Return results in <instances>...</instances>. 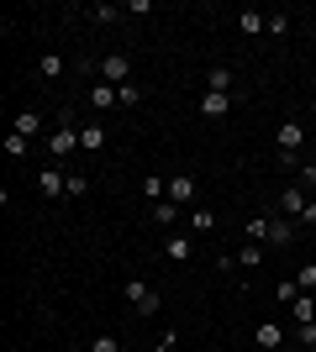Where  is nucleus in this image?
Listing matches in <instances>:
<instances>
[{
  "label": "nucleus",
  "instance_id": "obj_20",
  "mask_svg": "<svg viewBox=\"0 0 316 352\" xmlns=\"http://www.w3.org/2000/svg\"><path fill=\"white\" fill-rule=\"evenodd\" d=\"M121 16H127V6H90L95 27H111V21H121Z\"/></svg>",
  "mask_w": 316,
  "mask_h": 352
},
{
  "label": "nucleus",
  "instance_id": "obj_13",
  "mask_svg": "<svg viewBox=\"0 0 316 352\" xmlns=\"http://www.w3.org/2000/svg\"><path fill=\"white\" fill-rule=\"evenodd\" d=\"M232 85H238V74L227 69V63H211L206 69V89L211 95H232Z\"/></svg>",
  "mask_w": 316,
  "mask_h": 352
},
{
  "label": "nucleus",
  "instance_id": "obj_15",
  "mask_svg": "<svg viewBox=\"0 0 316 352\" xmlns=\"http://www.w3.org/2000/svg\"><path fill=\"white\" fill-rule=\"evenodd\" d=\"M253 342H258L264 352H269V347H285V326H280V321H264V326L253 331Z\"/></svg>",
  "mask_w": 316,
  "mask_h": 352
},
{
  "label": "nucleus",
  "instance_id": "obj_32",
  "mask_svg": "<svg viewBox=\"0 0 316 352\" xmlns=\"http://www.w3.org/2000/svg\"><path fill=\"white\" fill-rule=\"evenodd\" d=\"M306 226H316V200H311V206H306Z\"/></svg>",
  "mask_w": 316,
  "mask_h": 352
},
{
  "label": "nucleus",
  "instance_id": "obj_34",
  "mask_svg": "<svg viewBox=\"0 0 316 352\" xmlns=\"http://www.w3.org/2000/svg\"><path fill=\"white\" fill-rule=\"evenodd\" d=\"M216 352H227V347H216Z\"/></svg>",
  "mask_w": 316,
  "mask_h": 352
},
{
  "label": "nucleus",
  "instance_id": "obj_19",
  "mask_svg": "<svg viewBox=\"0 0 316 352\" xmlns=\"http://www.w3.org/2000/svg\"><path fill=\"white\" fill-rule=\"evenodd\" d=\"M143 200H148V206H158V200H169V179L148 174V179H143Z\"/></svg>",
  "mask_w": 316,
  "mask_h": 352
},
{
  "label": "nucleus",
  "instance_id": "obj_11",
  "mask_svg": "<svg viewBox=\"0 0 316 352\" xmlns=\"http://www.w3.org/2000/svg\"><path fill=\"white\" fill-rule=\"evenodd\" d=\"M105 142H111V137H105L101 116H90V121H79V147H85V153H101Z\"/></svg>",
  "mask_w": 316,
  "mask_h": 352
},
{
  "label": "nucleus",
  "instance_id": "obj_12",
  "mask_svg": "<svg viewBox=\"0 0 316 352\" xmlns=\"http://www.w3.org/2000/svg\"><path fill=\"white\" fill-rule=\"evenodd\" d=\"M306 206H311V200H306V190H301V184H290V190H280V216H285V221L306 216Z\"/></svg>",
  "mask_w": 316,
  "mask_h": 352
},
{
  "label": "nucleus",
  "instance_id": "obj_29",
  "mask_svg": "<svg viewBox=\"0 0 316 352\" xmlns=\"http://www.w3.org/2000/svg\"><path fill=\"white\" fill-rule=\"evenodd\" d=\"M269 37H290V16L285 11H269Z\"/></svg>",
  "mask_w": 316,
  "mask_h": 352
},
{
  "label": "nucleus",
  "instance_id": "obj_4",
  "mask_svg": "<svg viewBox=\"0 0 316 352\" xmlns=\"http://www.w3.org/2000/svg\"><path fill=\"white\" fill-rule=\"evenodd\" d=\"M11 132H21L27 142H48V116H43V105H21L11 116Z\"/></svg>",
  "mask_w": 316,
  "mask_h": 352
},
{
  "label": "nucleus",
  "instance_id": "obj_2",
  "mask_svg": "<svg viewBox=\"0 0 316 352\" xmlns=\"http://www.w3.org/2000/svg\"><path fill=\"white\" fill-rule=\"evenodd\" d=\"M48 163H63V158H74L79 153V116L74 111H63L59 116V126H53V132H48Z\"/></svg>",
  "mask_w": 316,
  "mask_h": 352
},
{
  "label": "nucleus",
  "instance_id": "obj_27",
  "mask_svg": "<svg viewBox=\"0 0 316 352\" xmlns=\"http://www.w3.org/2000/svg\"><path fill=\"white\" fill-rule=\"evenodd\" d=\"M295 284H301V294H316V263L295 268Z\"/></svg>",
  "mask_w": 316,
  "mask_h": 352
},
{
  "label": "nucleus",
  "instance_id": "obj_18",
  "mask_svg": "<svg viewBox=\"0 0 316 352\" xmlns=\"http://www.w3.org/2000/svg\"><path fill=\"white\" fill-rule=\"evenodd\" d=\"M238 27H242V37H258V32L269 27V16L264 11H238Z\"/></svg>",
  "mask_w": 316,
  "mask_h": 352
},
{
  "label": "nucleus",
  "instance_id": "obj_3",
  "mask_svg": "<svg viewBox=\"0 0 316 352\" xmlns=\"http://www.w3.org/2000/svg\"><path fill=\"white\" fill-rule=\"evenodd\" d=\"M274 142H280V163H285V168H295V163H301V147H306V126H301L295 116H290V121H280Z\"/></svg>",
  "mask_w": 316,
  "mask_h": 352
},
{
  "label": "nucleus",
  "instance_id": "obj_23",
  "mask_svg": "<svg viewBox=\"0 0 316 352\" xmlns=\"http://www.w3.org/2000/svg\"><path fill=\"white\" fill-rule=\"evenodd\" d=\"M116 100L127 105V111H137V105H143V85H137V79H127V85L116 89Z\"/></svg>",
  "mask_w": 316,
  "mask_h": 352
},
{
  "label": "nucleus",
  "instance_id": "obj_1",
  "mask_svg": "<svg viewBox=\"0 0 316 352\" xmlns=\"http://www.w3.org/2000/svg\"><path fill=\"white\" fill-rule=\"evenodd\" d=\"M242 236H248V242H264V248H290V242H295V221H285L280 210H264V216H253L242 226Z\"/></svg>",
  "mask_w": 316,
  "mask_h": 352
},
{
  "label": "nucleus",
  "instance_id": "obj_31",
  "mask_svg": "<svg viewBox=\"0 0 316 352\" xmlns=\"http://www.w3.org/2000/svg\"><path fill=\"white\" fill-rule=\"evenodd\" d=\"M274 294H280V305H295V294H301V284H295V279H285V284H280Z\"/></svg>",
  "mask_w": 316,
  "mask_h": 352
},
{
  "label": "nucleus",
  "instance_id": "obj_14",
  "mask_svg": "<svg viewBox=\"0 0 316 352\" xmlns=\"http://www.w3.org/2000/svg\"><path fill=\"white\" fill-rule=\"evenodd\" d=\"M211 226H216V216H211L206 206H190V216H185V232H190V236H206Z\"/></svg>",
  "mask_w": 316,
  "mask_h": 352
},
{
  "label": "nucleus",
  "instance_id": "obj_25",
  "mask_svg": "<svg viewBox=\"0 0 316 352\" xmlns=\"http://www.w3.org/2000/svg\"><path fill=\"white\" fill-rule=\"evenodd\" d=\"M0 147H6V158H27V137H21V132H6V142H0Z\"/></svg>",
  "mask_w": 316,
  "mask_h": 352
},
{
  "label": "nucleus",
  "instance_id": "obj_33",
  "mask_svg": "<svg viewBox=\"0 0 316 352\" xmlns=\"http://www.w3.org/2000/svg\"><path fill=\"white\" fill-rule=\"evenodd\" d=\"M269 352H301V347H290V342H285V347H269Z\"/></svg>",
  "mask_w": 316,
  "mask_h": 352
},
{
  "label": "nucleus",
  "instance_id": "obj_30",
  "mask_svg": "<svg viewBox=\"0 0 316 352\" xmlns=\"http://www.w3.org/2000/svg\"><path fill=\"white\" fill-rule=\"evenodd\" d=\"M79 195H90V179H85V174H69V200H79Z\"/></svg>",
  "mask_w": 316,
  "mask_h": 352
},
{
  "label": "nucleus",
  "instance_id": "obj_5",
  "mask_svg": "<svg viewBox=\"0 0 316 352\" xmlns=\"http://www.w3.org/2000/svg\"><path fill=\"white\" fill-rule=\"evenodd\" d=\"M121 294H127V305H132L137 316H158V305H164L148 279H127V289H121Z\"/></svg>",
  "mask_w": 316,
  "mask_h": 352
},
{
  "label": "nucleus",
  "instance_id": "obj_22",
  "mask_svg": "<svg viewBox=\"0 0 316 352\" xmlns=\"http://www.w3.org/2000/svg\"><path fill=\"white\" fill-rule=\"evenodd\" d=\"M63 69H69V63H63L59 53H43V58H37V74H43V79H63Z\"/></svg>",
  "mask_w": 316,
  "mask_h": 352
},
{
  "label": "nucleus",
  "instance_id": "obj_16",
  "mask_svg": "<svg viewBox=\"0 0 316 352\" xmlns=\"http://www.w3.org/2000/svg\"><path fill=\"white\" fill-rule=\"evenodd\" d=\"M290 321H295V326L316 321V294H295V305H290Z\"/></svg>",
  "mask_w": 316,
  "mask_h": 352
},
{
  "label": "nucleus",
  "instance_id": "obj_10",
  "mask_svg": "<svg viewBox=\"0 0 316 352\" xmlns=\"http://www.w3.org/2000/svg\"><path fill=\"white\" fill-rule=\"evenodd\" d=\"M116 85H105V79H90V116H101V111H116Z\"/></svg>",
  "mask_w": 316,
  "mask_h": 352
},
{
  "label": "nucleus",
  "instance_id": "obj_24",
  "mask_svg": "<svg viewBox=\"0 0 316 352\" xmlns=\"http://www.w3.org/2000/svg\"><path fill=\"white\" fill-rule=\"evenodd\" d=\"M295 184H301V190H316V158H301V163H295Z\"/></svg>",
  "mask_w": 316,
  "mask_h": 352
},
{
  "label": "nucleus",
  "instance_id": "obj_17",
  "mask_svg": "<svg viewBox=\"0 0 316 352\" xmlns=\"http://www.w3.org/2000/svg\"><path fill=\"white\" fill-rule=\"evenodd\" d=\"M232 263H238V268H264V242H242Z\"/></svg>",
  "mask_w": 316,
  "mask_h": 352
},
{
  "label": "nucleus",
  "instance_id": "obj_28",
  "mask_svg": "<svg viewBox=\"0 0 316 352\" xmlns=\"http://www.w3.org/2000/svg\"><path fill=\"white\" fill-rule=\"evenodd\" d=\"M90 352H121V337L116 331H101V337L90 342Z\"/></svg>",
  "mask_w": 316,
  "mask_h": 352
},
{
  "label": "nucleus",
  "instance_id": "obj_8",
  "mask_svg": "<svg viewBox=\"0 0 316 352\" xmlns=\"http://www.w3.org/2000/svg\"><path fill=\"white\" fill-rule=\"evenodd\" d=\"M196 195H200L196 174H174V179H169V200H174L180 210H190V206H196Z\"/></svg>",
  "mask_w": 316,
  "mask_h": 352
},
{
  "label": "nucleus",
  "instance_id": "obj_21",
  "mask_svg": "<svg viewBox=\"0 0 316 352\" xmlns=\"http://www.w3.org/2000/svg\"><path fill=\"white\" fill-rule=\"evenodd\" d=\"M148 216L158 221V226H174V221H180V206H174V200H158V206H148Z\"/></svg>",
  "mask_w": 316,
  "mask_h": 352
},
{
  "label": "nucleus",
  "instance_id": "obj_26",
  "mask_svg": "<svg viewBox=\"0 0 316 352\" xmlns=\"http://www.w3.org/2000/svg\"><path fill=\"white\" fill-rule=\"evenodd\" d=\"M295 347H306V352H316V321H306V326H295Z\"/></svg>",
  "mask_w": 316,
  "mask_h": 352
},
{
  "label": "nucleus",
  "instance_id": "obj_6",
  "mask_svg": "<svg viewBox=\"0 0 316 352\" xmlns=\"http://www.w3.org/2000/svg\"><path fill=\"white\" fill-rule=\"evenodd\" d=\"M196 242H200V236H190L180 226V232L164 236V258H169V263H196Z\"/></svg>",
  "mask_w": 316,
  "mask_h": 352
},
{
  "label": "nucleus",
  "instance_id": "obj_9",
  "mask_svg": "<svg viewBox=\"0 0 316 352\" xmlns=\"http://www.w3.org/2000/svg\"><path fill=\"white\" fill-rule=\"evenodd\" d=\"M232 105H238V95H211V89H206V95L196 100V111L206 121H222V116H232Z\"/></svg>",
  "mask_w": 316,
  "mask_h": 352
},
{
  "label": "nucleus",
  "instance_id": "obj_7",
  "mask_svg": "<svg viewBox=\"0 0 316 352\" xmlns=\"http://www.w3.org/2000/svg\"><path fill=\"white\" fill-rule=\"evenodd\" d=\"M37 195H43V200H63V195H69V174H63V163H48L43 174H37Z\"/></svg>",
  "mask_w": 316,
  "mask_h": 352
}]
</instances>
